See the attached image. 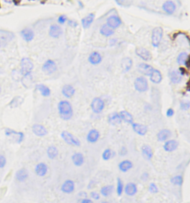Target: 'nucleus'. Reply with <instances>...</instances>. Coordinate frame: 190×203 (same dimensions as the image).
I'll use <instances>...</instances> for the list:
<instances>
[{
  "label": "nucleus",
  "instance_id": "nucleus-51",
  "mask_svg": "<svg viewBox=\"0 0 190 203\" xmlns=\"http://www.w3.org/2000/svg\"><path fill=\"white\" fill-rule=\"evenodd\" d=\"M68 24H69L70 26H72V27H76V26H77L76 22H75L74 21H69Z\"/></svg>",
  "mask_w": 190,
  "mask_h": 203
},
{
  "label": "nucleus",
  "instance_id": "nucleus-36",
  "mask_svg": "<svg viewBox=\"0 0 190 203\" xmlns=\"http://www.w3.org/2000/svg\"><path fill=\"white\" fill-rule=\"evenodd\" d=\"M89 61L93 65L98 64L101 61V57L99 52H92L89 57Z\"/></svg>",
  "mask_w": 190,
  "mask_h": 203
},
{
  "label": "nucleus",
  "instance_id": "nucleus-32",
  "mask_svg": "<svg viewBox=\"0 0 190 203\" xmlns=\"http://www.w3.org/2000/svg\"><path fill=\"white\" fill-rule=\"evenodd\" d=\"M36 89L41 93V95L44 97H49L51 94V90L50 88L44 84H37L36 85Z\"/></svg>",
  "mask_w": 190,
  "mask_h": 203
},
{
  "label": "nucleus",
  "instance_id": "nucleus-23",
  "mask_svg": "<svg viewBox=\"0 0 190 203\" xmlns=\"http://www.w3.org/2000/svg\"><path fill=\"white\" fill-rule=\"evenodd\" d=\"M108 120V122L112 126L121 125L122 121L119 114L116 112L112 113L109 115Z\"/></svg>",
  "mask_w": 190,
  "mask_h": 203
},
{
  "label": "nucleus",
  "instance_id": "nucleus-34",
  "mask_svg": "<svg viewBox=\"0 0 190 203\" xmlns=\"http://www.w3.org/2000/svg\"><path fill=\"white\" fill-rule=\"evenodd\" d=\"M95 16L93 14H90L89 15L83 18L81 20L82 26L84 29H88L90 27L91 24L94 21Z\"/></svg>",
  "mask_w": 190,
  "mask_h": 203
},
{
  "label": "nucleus",
  "instance_id": "nucleus-48",
  "mask_svg": "<svg viewBox=\"0 0 190 203\" xmlns=\"http://www.w3.org/2000/svg\"><path fill=\"white\" fill-rule=\"evenodd\" d=\"M174 110L172 108H169L167 109V112H166V115L168 117H172L174 115Z\"/></svg>",
  "mask_w": 190,
  "mask_h": 203
},
{
  "label": "nucleus",
  "instance_id": "nucleus-42",
  "mask_svg": "<svg viewBox=\"0 0 190 203\" xmlns=\"http://www.w3.org/2000/svg\"><path fill=\"white\" fill-rule=\"evenodd\" d=\"M123 188H124L123 182L120 178L118 177L117 178V185H116V193L119 197L121 196L122 193L123 192Z\"/></svg>",
  "mask_w": 190,
  "mask_h": 203
},
{
  "label": "nucleus",
  "instance_id": "nucleus-17",
  "mask_svg": "<svg viewBox=\"0 0 190 203\" xmlns=\"http://www.w3.org/2000/svg\"><path fill=\"white\" fill-rule=\"evenodd\" d=\"M121 24V20L116 16H111L107 19V25L113 29L118 27Z\"/></svg>",
  "mask_w": 190,
  "mask_h": 203
},
{
  "label": "nucleus",
  "instance_id": "nucleus-31",
  "mask_svg": "<svg viewBox=\"0 0 190 203\" xmlns=\"http://www.w3.org/2000/svg\"><path fill=\"white\" fill-rule=\"evenodd\" d=\"M119 115L121 120L127 123L132 124L133 122V118L132 115L127 110H121L119 113Z\"/></svg>",
  "mask_w": 190,
  "mask_h": 203
},
{
  "label": "nucleus",
  "instance_id": "nucleus-11",
  "mask_svg": "<svg viewBox=\"0 0 190 203\" xmlns=\"http://www.w3.org/2000/svg\"><path fill=\"white\" fill-rule=\"evenodd\" d=\"M132 127L133 131L138 135L143 136L146 135L147 133L148 128L146 125L133 122Z\"/></svg>",
  "mask_w": 190,
  "mask_h": 203
},
{
  "label": "nucleus",
  "instance_id": "nucleus-25",
  "mask_svg": "<svg viewBox=\"0 0 190 203\" xmlns=\"http://www.w3.org/2000/svg\"><path fill=\"white\" fill-rule=\"evenodd\" d=\"M21 35L26 42H31L34 37V33L31 29L26 28L22 30L21 32Z\"/></svg>",
  "mask_w": 190,
  "mask_h": 203
},
{
  "label": "nucleus",
  "instance_id": "nucleus-19",
  "mask_svg": "<svg viewBox=\"0 0 190 203\" xmlns=\"http://www.w3.org/2000/svg\"><path fill=\"white\" fill-rule=\"evenodd\" d=\"M137 185L133 182H129L126 185L124 192L128 196L132 197L135 195L137 193Z\"/></svg>",
  "mask_w": 190,
  "mask_h": 203
},
{
  "label": "nucleus",
  "instance_id": "nucleus-4",
  "mask_svg": "<svg viewBox=\"0 0 190 203\" xmlns=\"http://www.w3.org/2000/svg\"><path fill=\"white\" fill-rule=\"evenodd\" d=\"M34 68L33 63L28 57H24L21 61V73L24 76L30 75Z\"/></svg>",
  "mask_w": 190,
  "mask_h": 203
},
{
  "label": "nucleus",
  "instance_id": "nucleus-47",
  "mask_svg": "<svg viewBox=\"0 0 190 203\" xmlns=\"http://www.w3.org/2000/svg\"><path fill=\"white\" fill-rule=\"evenodd\" d=\"M90 197L95 200H98L100 199V195L98 193L95 192H92L90 193Z\"/></svg>",
  "mask_w": 190,
  "mask_h": 203
},
{
  "label": "nucleus",
  "instance_id": "nucleus-40",
  "mask_svg": "<svg viewBox=\"0 0 190 203\" xmlns=\"http://www.w3.org/2000/svg\"><path fill=\"white\" fill-rule=\"evenodd\" d=\"M188 59L189 55L187 53L185 52H181L177 57V62L180 65H186L188 62Z\"/></svg>",
  "mask_w": 190,
  "mask_h": 203
},
{
  "label": "nucleus",
  "instance_id": "nucleus-50",
  "mask_svg": "<svg viewBox=\"0 0 190 203\" xmlns=\"http://www.w3.org/2000/svg\"><path fill=\"white\" fill-rule=\"evenodd\" d=\"M81 203H93V202L90 200V199H83L81 200Z\"/></svg>",
  "mask_w": 190,
  "mask_h": 203
},
{
  "label": "nucleus",
  "instance_id": "nucleus-14",
  "mask_svg": "<svg viewBox=\"0 0 190 203\" xmlns=\"http://www.w3.org/2000/svg\"><path fill=\"white\" fill-rule=\"evenodd\" d=\"M179 146V142L175 140H169L167 141L164 143V150L168 152H172L173 151H175Z\"/></svg>",
  "mask_w": 190,
  "mask_h": 203
},
{
  "label": "nucleus",
  "instance_id": "nucleus-45",
  "mask_svg": "<svg viewBox=\"0 0 190 203\" xmlns=\"http://www.w3.org/2000/svg\"><path fill=\"white\" fill-rule=\"evenodd\" d=\"M190 103L186 102H182L180 104V108L181 109L183 110H187L190 108Z\"/></svg>",
  "mask_w": 190,
  "mask_h": 203
},
{
  "label": "nucleus",
  "instance_id": "nucleus-9",
  "mask_svg": "<svg viewBox=\"0 0 190 203\" xmlns=\"http://www.w3.org/2000/svg\"><path fill=\"white\" fill-rule=\"evenodd\" d=\"M32 132L38 137H44L48 134L47 128L43 125L40 124H34L32 126Z\"/></svg>",
  "mask_w": 190,
  "mask_h": 203
},
{
  "label": "nucleus",
  "instance_id": "nucleus-27",
  "mask_svg": "<svg viewBox=\"0 0 190 203\" xmlns=\"http://www.w3.org/2000/svg\"><path fill=\"white\" fill-rule=\"evenodd\" d=\"M133 167V163L130 160H124L119 163L118 168L121 171L126 172Z\"/></svg>",
  "mask_w": 190,
  "mask_h": 203
},
{
  "label": "nucleus",
  "instance_id": "nucleus-5",
  "mask_svg": "<svg viewBox=\"0 0 190 203\" xmlns=\"http://www.w3.org/2000/svg\"><path fill=\"white\" fill-rule=\"evenodd\" d=\"M163 32L161 27H157L153 29L152 33V44L153 47H159L162 38Z\"/></svg>",
  "mask_w": 190,
  "mask_h": 203
},
{
  "label": "nucleus",
  "instance_id": "nucleus-41",
  "mask_svg": "<svg viewBox=\"0 0 190 203\" xmlns=\"http://www.w3.org/2000/svg\"><path fill=\"white\" fill-rule=\"evenodd\" d=\"M171 182L174 185L181 186L183 183V177L181 175L175 176L171 179Z\"/></svg>",
  "mask_w": 190,
  "mask_h": 203
},
{
  "label": "nucleus",
  "instance_id": "nucleus-12",
  "mask_svg": "<svg viewBox=\"0 0 190 203\" xmlns=\"http://www.w3.org/2000/svg\"><path fill=\"white\" fill-rule=\"evenodd\" d=\"M136 53L139 57L145 61H149L152 59L151 52L145 48L138 47L136 50Z\"/></svg>",
  "mask_w": 190,
  "mask_h": 203
},
{
  "label": "nucleus",
  "instance_id": "nucleus-30",
  "mask_svg": "<svg viewBox=\"0 0 190 203\" xmlns=\"http://www.w3.org/2000/svg\"><path fill=\"white\" fill-rule=\"evenodd\" d=\"M169 78L172 83L174 84L180 83L182 80V75L180 72L173 70L170 72L169 74Z\"/></svg>",
  "mask_w": 190,
  "mask_h": 203
},
{
  "label": "nucleus",
  "instance_id": "nucleus-35",
  "mask_svg": "<svg viewBox=\"0 0 190 203\" xmlns=\"http://www.w3.org/2000/svg\"><path fill=\"white\" fill-rule=\"evenodd\" d=\"M46 154L48 157L51 159L54 160L59 155L58 149L54 146H49L47 149Z\"/></svg>",
  "mask_w": 190,
  "mask_h": 203
},
{
  "label": "nucleus",
  "instance_id": "nucleus-15",
  "mask_svg": "<svg viewBox=\"0 0 190 203\" xmlns=\"http://www.w3.org/2000/svg\"><path fill=\"white\" fill-rule=\"evenodd\" d=\"M100 137V133L96 129H92L88 132L86 136V140L91 143L96 142Z\"/></svg>",
  "mask_w": 190,
  "mask_h": 203
},
{
  "label": "nucleus",
  "instance_id": "nucleus-2",
  "mask_svg": "<svg viewBox=\"0 0 190 203\" xmlns=\"http://www.w3.org/2000/svg\"><path fill=\"white\" fill-rule=\"evenodd\" d=\"M61 137L67 144L70 146L79 147L81 145L80 141L76 136L67 131H62Z\"/></svg>",
  "mask_w": 190,
  "mask_h": 203
},
{
  "label": "nucleus",
  "instance_id": "nucleus-53",
  "mask_svg": "<svg viewBox=\"0 0 190 203\" xmlns=\"http://www.w3.org/2000/svg\"><path fill=\"white\" fill-rule=\"evenodd\" d=\"M1 87H0V93H1Z\"/></svg>",
  "mask_w": 190,
  "mask_h": 203
},
{
  "label": "nucleus",
  "instance_id": "nucleus-33",
  "mask_svg": "<svg viewBox=\"0 0 190 203\" xmlns=\"http://www.w3.org/2000/svg\"><path fill=\"white\" fill-rule=\"evenodd\" d=\"M164 10L169 14H172L176 10V5L171 1L166 2L163 5Z\"/></svg>",
  "mask_w": 190,
  "mask_h": 203
},
{
  "label": "nucleus",
  "instance_id": "nucleus-13",
  "mask_svg": "<svg viewBox=\"0 0 190 203\" xmlns=\"http://www.w3.org/2000/svg\"><path fill=\"white\" fill-rule=\"evenodd\" d=\"M48 171V165L44 162H40L37 164L35 168V171L36 174L40 177H43L45 176Z\"/></svg>",
  "mask_w": 190,
  "mask_h": 203
},
{
  "label": "nucleus",
  "instance_id": "nucleus-21",
  "mask_svg": "<svg viewBox=\"0 0 190 203\" xmlns=\"http://www.w3.org/2000/svg\"><path fill=\"white\" fill-rule=\"evenodd\" d=\"M154 70L153 67L150 65L145 63H141L138 66V70L144 75L149 76Z\"/></svg>",
  "mask_w": 190,
  "mask_h": 203
},
{
  "label": "nucleus",
  "instance_id": "nucleus-46",
  "mask_svg": "<svg viewBox=\"0 0 190 203\" xmlns=\"http://www.w3.org/2000/svg\"><path fill=\"white\" fill-rule=\"evenodd\" d=\"M7 160L5 157L2 155H0V169H3L6 165Z\"/></svg>",
  "mask_w": 190,
  "mask_h": 203
},
{
  "label": "nucleus",
  "instance_id": "nucleus-1",
  "mask_svg": "<svg viewBox=\"0 0 190 203\" xmlns=\"http://www.w3.org/2000/svg\"><path fill=\"white\" fill-rule=\"evenodd\" d=\"M59 114L60 118L65 121L71 120L73 115L71 104L68 100H61L58 104Z\"/></svg>",
  "mask_w": 190,
  "mask_h": 203
},
{
  "label": "nucleus",
  "instance_id": "nucleus-18",
  "mask_svg": "<svg viewBox=\"0 0 190 203\" xmlns=\"http://www.w3.org/2000/svg\"><path fill=\"white\" fill-rule=\"evenodd\" d=\"M71 160L75 166H82L84 162V157L81 153L76 152L71 156Z\"/></svg>",
  "mask_w": 190,
  "mask_h": 203
},
{
  "label": "nucleus",
  "instance_id": "nucleus-29",
  "mask_svg": "<svg viewBox=\"0 0 190 203\" xmlns=\"http://www.w3.org/2000/svg\"><path fill=\"white\" fill-rule=\"evenodd\" d=\"M133 62L130 57H125L123 59L121 62V67L124 72H128L132 67Z\"/></svg>",
  "mask_w": 190,
  "mask_h": 203
},
{
  "label": "nucleus",
  "instance_id": "nucleus-26",
  "mask_svg": "<svg viewBox=\"0 0 190 203\" xmlns=\"http://www.w3.org/2000/svg\"><path fill=\"white\" fill-rule=\"evenodd\" d=\"M62 29L58 25H53L50 26L49 34L50 35L54 38H57L62 34Z\"/></svg>",
  "mask_w": 190,
  "mask_h": 203
},
{
  "label": "nucleus",
  "instance_id": "nucleus-49",
  "mask_svg": "<svg viewBox=\"0 0 190 203\" xmlns=\"http://www.w3.org/2000/svg\"><path fill=\"white\" fill-rule=\"evenodd\" d=\"M66 21V17L65 15L60 16L59 17L58 22L61 24H63Z\"/></svg>",
  "mask_w": 190,
  "mask_h": 203
},
{
  "label": "nucleus",
  "instance_id": "nucleus-38",
  "mask_svg": "<svg viewBox=\"0 0 190 203\" xmlns=\"http://www.w3.org/2000/svg\"><path fill=\"white\" fill-rule=\"evenodd\" d=\"M100 32L101 34L105 37H110L114 33V31L113 30V29L107 25H104L101 26Z\"/></svg>",
  "mask_w": 190,
  "mask_h": 203
},
{
  "label": "nucleus",
  "instance_id": "nucleus-20",
  "mask_svg": "<svg viewBox=\"0 0 190 203\" xmlns=\"http://www.w3.org/2000/svg\"><path fill=\"white\" fill-rule=\"evenodd\" d=\"M29 176V172L26 169L22 168L16 171L15 177L19 182H24Z\"/></svg>",
  "mask_w": 190,
  "mask_h": 203
},
{
  "label": "nucleus",
  "instance_id": "nucleus-10",
  "mask_svg": "<svg viewBox=\"0 0 190 203\" xmlns=\"http://www.w3.org/2000/svg\"><path fill=\"white\" fill-rule=\"evenodd\" d=\"M75 190V183L71 180H66L61 187V190L65 194H71Z\"/></svg>",
  "mask_w": 190,
  "mask_h": 203
},
{
  "label": "nucleus",
  "instance_id": "nucleus-16",
  "mask_svg": "<svg viewBox=\"0 0 190 203\" xmlns=\"http://www.w3.org/2000/svg\"><path fill=\"white\" fill-rule=\"evenodd\" d=\"M141 151H142L143 157L146 160L150 161L153 157V150L151 146L147 145H144L142 146Z\"/></svg>",
  "mask_w": 190,
  "mask_h": 203
},
{
  "label": "nucleus",
  "instance_id": "nucleus-3",
  "mask_svg": "<svg viewBox=\"0 0 190 203\" xmlns=\"http://www.w3.org/2000/svg\"><path fill=\"white\" fill-rule=\"evenodd\" d=\"M5 134L7 137H9L14 140L17 143L20 144L24 140V133L22 132H18L11 128H6Z\"/></svg>",
  "mask_w": 190,
  "mask_h": 203
},
{
  "label": "nucleus",
  "instance_id": "nucleus-6",
  "mask_svg": "<svg viewBox=\"0 0 190 203\" xmlns=\"http://www.w3.org/2000/svg\"><path fill=\"white\" fill-rule=\"evenodd\" d=\"M105 103L102 99L96 97L93 99L91 103V108L94 113L96 114L100 113L104 108Z\"/></svg>",
  "mask_w": 190,
  "mask_h": 203
},
{
  "label": "nucleus",
  "instance_id": "nucleus-44",
  "mask_svg": "<svg viewBox=\"0 0 190 203\" xmlns=\"http://www.w3.org/2000/svg\"><path fill=\"white\" fill-rule=\"evenodd\" d=\"M149 191L152 194H157L159 193V188L154 182H151L149 186Z\"/></svg>",
  "mask_w": 190,
  "mask_h": 203
},
{
  "label": "nucleus",
  "instance_id": "nucleus-28",
  "mask_svg": "<svg viewBox=\"0 0 190 203\" xmlns=\"http://www.w3.org/2000/svg\"><path fill=\"white\" fill-rule=\"evenodd\" d=\"M149 76L151 81L153 83H159L162 80V74L158 70H153Z\"/></svg>",
  "mask_w": 190,
  "mask_h": 203
},
{
  "label": "nucleus",
  "instance_id": "nucleus-39",
  "mask_svg": "<svg viewBox=\"0 0 190 203\" xmlns=\"http://www.w3.org/2000/svg\"><path fill=\"white\" fill-rule=\"evenodd\" d=\"M24 102V99L20 96H16L14 97L9 103V106L11 108H17L20 106Z\"/></svg>",
  "mask_w": 190,
  "mask_h": 203
},
{
  "label": "nucleus",
  "instance_id": "nucleus-52",
  "mask_svg": "<svg viewBox=\"0 0 190 203\" xmlns=\"http://www.w3.org/2000/svg\"><path fill=\"white\" fill-rule=\"evenodd\" d=\"M116 3L119 5H123L125 2V0H116Z\"/></svg>",
  "mask_w": 190,
  "mask_h": 203
},
{
  "label": "nucleus",
  "instance_id": "nucleus-37",
  "mask_svg": "<svg viewBox=\"0 0 190 203\" xmlns=\"http://www.w3.org/2000/svg\"><path fill=\"white\" fill-rule=\"evenodd\" d=\"M114 190L113 185H106L101 188L100 193L101 195L104 197H108L113 193Z\"/></svg>",
  "mask_w": 190,
  "mask_h": 203
},
{
  "label": "nucleus",
  "instance_id": "nucleus-22",
  "mask_svg": "<svg viewBox=\"0 0 190 203\" xmlns=\"http://www.w3.org/2000/svg\"><path fill=\"white\" fill-rule=\"evenodd\" d=\"M172 136L171 131L168 129L160 131L157 135V140L160 142H164L169 140Z\"/></svg>",
  "mask_w": 190,
  "mask_h": 203
},
{
  "label": "nucleus",
  "instance_id": "nucleus-24",
  "mask_svg": "<svg viewBox=\"0 0 190 203\" xmlns=\"http://www.w3.org/2000/svg\"><path fill=\"white\" fill-rule=\"evenodd\" d=\"M62 94L67 98H71L75 94V90L73 86L69 84L65 85L62 88Z\"/></svg>",
  "mask_w": 190,
  "mask_h": 203
},
{
  "label": "nucleus",
  "instance_id": "nucleus-43",
  "mask_svg": "<svg viewBox=\"0 0 190 203\" xmlns=\"http://www.w3.org/2000/svg\"><path fill=\"white\" fill-rule=\"evenodd\" d=\"M113 156V152L109 148L105 150L102 154V159L104 161H108Z\"/></svg>",
  "mask_w": 190,
  "mask_h": 203
},
{
  "label": "nucleus",
  "instance_id": "nucleus-7",
  "mask_svg": "<svg viewBox=\"0 0 190 203\" xmlns=\"http://www.w3.org/2000/svg\"><path fill=\"white\" fill-rule=\"evenodd\" d=\"M134 88L139 92H144L148 89L147 80L143 77L137 78L134 81Z\"/></svg>",
  "mask_w": 190,
  "mask_h": 203
},
{
  "label": "nucleus",
  "instance_id": "nucleus-8",
  "mask_svg": "<svg viewBox=\"0 0 190 203\" xmlns=\"http://www.w3.org/2000/svg\"><path fill=\"white\" fill-rule=\"evenodd\" d=\"M42 69L44 73L49 75L53 74L56 70L57 66L53 60H48L44 64Z\"/></svg>",
  "mask_w": 190,
  "mask_h": 203
}]
</instances>
